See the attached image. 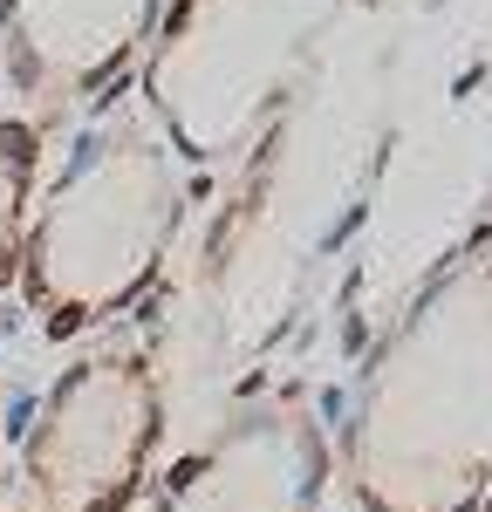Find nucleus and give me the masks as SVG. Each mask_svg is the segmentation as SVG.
<instances>
[{
	"label": "nucleus",
	"mask_w": 492,
	"mask_h": 512,
	"mask_svg": "<svg viewBox=\"0 0 492 512\" xmlns=\"http://www.w3.org/2000/svg\"><path fill=\"white\" fill-rule=\"evenodd\" d=\"M472 512H492V485H486V492H479V506H472Z\"/></svg>",
	"instance_id": "6e6552de"
},
{
	"label": "nucleus",
	"mask_w": 492,
	"mask_h": 512,
	"mask_svg": "<svg viewBox=\"0 0 492 512\" xmlns=\"http://www.w3.org/2000/svg\"><path fill=\"white\" fill-rule=\"evenodd\" d=\"M164 444V376L144 349H96L41 390L21 437L35 512H130Z\"/></svg>",
	"instance_id": "20e7f679"
},
{
	"label": "nucleus",
	"mask_w": 492,
	"mask_h": 512,
	"mask_svg": "<svg viewBox=\"0 0 492 512\" xmlns=\"http://www.w3.org/2000/svg\"><path fill=\"white\" fill-rule=\"evenodd\" d=\"M35 185H41V130H35V117L0 110V287L14 280V260H21V226H28Z\"/></svg>",
	"instance_id": "0eeeda50"
},
{
	"label": "nucleus",
	"mask_w": 492,
	"mask_h": 512,
	"mask_svg": "<svg viewBox=\"0 0 492 512\" xmlns=\"http://www.w3.org/2000/svg\"><path fill=\"white\" fill-rule=\"evenodd\" d=\"M335 485V437L301 390L240 403L205 431L151 492V512H322Z\"/></svg>",
	"instance_id": "39448f33"
},
{
	"label": "nucleus",
	"mask_w": 492,
	"mask_h": 512,
	"mask_svg": "<svg viewBox=\"0 0 492 512\" xmlns=\"http://www.w3.org/2000/svg\"><path fill=\"white\" fill-rule=\"evenodd\" d=\"M356 0H164L130 96L185 171H233L315 89Z\"/></svg>",
	"instance_id": "7ed1b4c3"
},
{
	"label": "nucleus",
	"mask_w": 492,
	"mask_h": 512,
	"mask_svg": "<svg viewBox=\"0 0 492 512\" xmlns=\"http://www.w3.org/2000/svg\"><path fill=\"white\" fill-rule=\"evenodd\" d=\"M199 178L130 89L89 103L21 226V301L48 342L130 321L171 274Z\"/></svg>",
	"instance_id": "f03ea898"
},
{
	"label": "nucleus",
	"mask_w": 492,
	"mask_h": 512,
	"mask_svg": "<svg viewBox=\"0 0 492 512\" xmlns=\"http://www.w3.org/2000/svg\"><path fill=\"white\" fill-rule=\"evenodd\" d=\"M164 0H0V82L28 110H89L130 89Z\"/></svg>",
	"instance_id": "423d86ee"
},
{
	"label": "nucleus",
	"mask_w": 492,
	"mask_h": 512,
	"mask_svg": "<svg viewBox=\"0 0 492 512\" xmlns=\"http://www.w3.org/2000/svg\"><path fill=\"white\" fill-rule=\"evenodd\" d=\"M349 512H472L492 485V178L410 280L335 417Z\"/></svg>",
	"instance_id": "f257e3e1"
}]
</instances>
